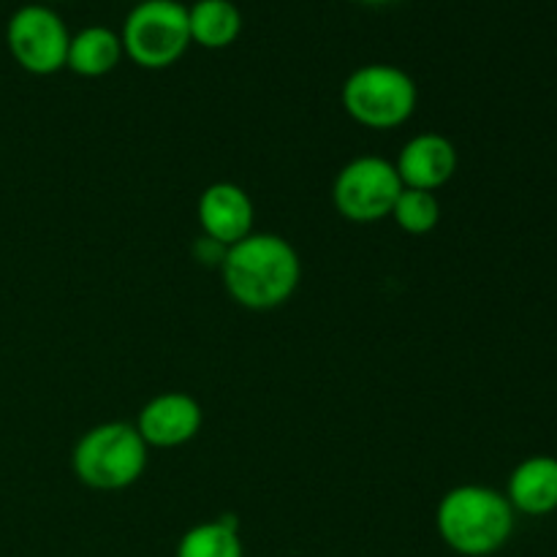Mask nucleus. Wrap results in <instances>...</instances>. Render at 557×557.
<instances>
[{"label":"nucleus","mask_w":557,"mask_h":557,"mask_svg":"<svg viewBox=\"0 0 557 557\" xmlns=\"http://www.w3.org/2000/svg\"><path fill=\"white\" fill-rule=\"evenodd\" d=\"M228 297L248 310H275L294 297L302 261L286 237L253 232L226 250L221 264Z\"/></svg>","instance_id":"1"},{"label":"nucleus","mask_w":557,"mask_h":557,"mask_svg":"<svg viewBox=\"0 0 557 557\" xmlns=\"http://www.w3.org/2000/svg\"><path fill=\"white\" fill-rule=\"evenodd\" d=\"M515 517L517 511L504 493L484 484H460L438 500L435 528L451 553L490 557L509 544Z\"/></svg>","instance_id":"2"},{"label":"nucleus","mask_w":557,"mask_h":557,"mask_svg":"<svg viewBox=\"0 0 557 557\" xmlns=\"http://www.w3.org/2000/svg\"><path fill=\"white\" fill-rule=\"evenodd\" d=\"M147 449L150 446L145 444L136 424L103 422L76 441L71 468L85 487L117 493L139 482L147 471Z\"/></svg>","instance_id":"3"},{"label":"nucleus","mask_w":557,"mask_h":557,"mask_svg":"<svg viewBox=\"0 0 557 557\" xmlns=\"http://www.w3.org/2000/svg\"><path fill=\"white\" fill-rule=\"evenodd\" d=\"M341 98L354 123L373 131H392L413 117L419 90L408 71L389 63H368L348 74Z\"/></svg>","instance_id":"4"},{"label":"nucleus","mask_w":557,"mask_h":557,"mask_svg":"<svg viewBox=\"0 0 557 557\" xmlns=\"http://www.w3.org/2000/svg\"><path fill=\"white\" fill-rule=\"evenodd\" d=\"M120 41L139 69H169L190 47L188 5L180 0H139L125 16Z\"/></svg>","instance_id":"5"},{"label":"nucleus","mask_w":557,"mask_h":557,"mask_svg":"<svg viewBox=\"0 0 557 557\" xmlns=\"http://www.w3.org/2000/svg\"><path fill=\"white\" fill-rule=\"evenodd\" d=\"M403 194L395 161L381 156H362L348 161L332 183L335 210L351 223H379L392 215Z\"/></svg>","instance_id":"6"},{"label":"nucleus","mask_w":557,"mask_h":557,"mask_svg":"<svg viewBox=\"0 0 557 557\" xmlns=\"http://www.w3.org/2000/svg\"><path fill=\"white\" fill-rule=\"evenodd\" d=\"M71 33L63 16L44 3L20 5L5 22V47L27 74L49 76L65 69Z\"/></svg>","instance_id":"7"},{"label":"nucleus","mask_w":557,"mask_h":557,"mask_svg":"<svg viewBox=\"0 0 557 557\" xmlns=\"http://www.w3.org/2000/svg\"><path fill=\"white\" fill-rule=\"evenodd\" d=\"M205 411L199 400L188 392H163L141 406L136 430L147 446L156 449H174L199 435Z\"/></svg>","instance_id":"8"},{"label":"nucleus","mask_w":557,"mask_h":557,"mask_svg":"<svg viewBox=\"0 0 557 557\" xmlns=\"http://www.w3.org/2000/svg\"><path fill=\"white\" fill-rule=\"evenodd\" d=\"M199 223L205 237L215 239V243L237 245L248 234H253L256 223V207L248 190L239 188L234 183H212L201 190L199 196Z\"/></svg>","instance_id":"9"},{"label":"nucleus","mask_w":557,"mask_h":557,"mask_svg":"<svg viewBox=\"0 0 557 557\" xmlns=\"http://www.w3.org/2000/svg\"><path fill=\"white\" fill-rule=\"evenodd\" d=\"M400 174L403 188L430 190L435 194L444 188L457 172V147L444 134H417L403 145L400 156L395 161Z\"/></svg>","instance_id":"10"},{"label":"nucleus","mask_w":557,"mask_h":557,"mask_svg":"<svg viewBox=\"0 0 557 557\" xmlns=\"http://www.w3.org/2000/svg\"><path fill=\"white\" fill-rule=\"evenodd\" d=\"M511 509L517 515L547 517L557 511V457L533 455L511 471L506 487Z\"/></svg>","instance_id":"11"},{"label":"nucleus","mask_w":557,"mask_h":557,"mask_svg":"<svg viewBox=\"0 0 557 557\" xmlns=\"http://www.w3.org/2000/svg\"><path fill=\"white\" fill-rule=\"evenodd\" d=\"M123 54L120 33H114L112 27L90 25L71 36L65 69L74 71L76 76H85V79H98V76L112 74Z\"/></svg>","instance_id":"12"},{"label":"nucleus","mask_w":557,"mask_h":557,"mask_svg":"<svg viewBox=\"0 0 557 557\" xmlns=\"http://www.w3.org/2000/svg\"><path fill=\"white\" fill-rule=\"evenodd\" d=\"M190 44L205 49H226L243 33V14L232 0H196L188 5Z\"/></svg>","instance_id":"13"},{"label":"nucleus","mask_w":557,"mask_h":557,"mask_svg":"<svg viewBox=\"0 0 557 557\" xmlns=\"http://www.w3.org/2000/svg\"><path fill=\"white\" fill-rule=\"evenodd\" d=\"M177 557H245L237 517L226 515L188 528L177 544Z\"/></svg>","instance_id":"14"},{"label":"nucleus","mask_w":557,"mask_h":557,"mask_svg":"<svg viewBox=\"0 0 557 557\" xmlns=\"http://www.w3.org/2000/svg\"><path fill=\"white\" fill-rule=\"evenodd\" d=\"M389 218L397 223L400 232L411 234V237H424V234L438 228L441 201L438 196L430 194V190L403 188V194L397 196L395 207H392Z\"/></svg>","instance_id":"15"},{"label":"nucleus","mask_w":557,"mask_h":557,"mask_svg":"<svg viewBox=\"0 0 557 557\" xmlns=\"http://www.w3.org/2000/svg\"><path fill=\"white\" fill-rule=\"evenodd\" d=\"M364 5H386V3H395V0H359Z\"/></svg>","instance_id":"16"},{"label":"nucleus","mask_w":557,"mask_h":557,"mask_svg":"<svg viewBox=\"0 0 557 557\" xmlns=\"http://www.w3.org/2000/svg\"><path fill=\"white\" fill-rule=\"evenodd\" d=\"M131 3H139V0H131Z\"/></svg>","instance_id":"17"}]
</instances>
